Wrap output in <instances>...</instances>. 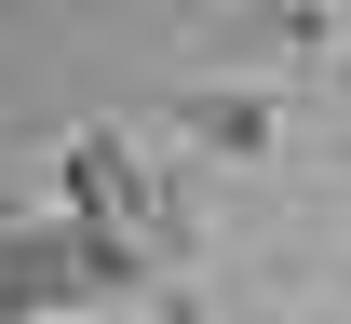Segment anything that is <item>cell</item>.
<instances>
[{
  "label": "cell",
  "mask_w": 351,
  "mask_h": 324,
  "mask_svg": "<svg viewBox=\"0 0 351 324\" xmlns=\"http://www.w3.org/2000/svg\"><path fill=\"white\" fill-rule=\"evenodd\" d=\"M176 149L257 162V149H284V95H176Z\"/></svg>",
  "instance_id": "cell-2"
},
{
  "label": "cell",
  "mask_w": 351,
  "mask_h": 324,
  "mask_svg": "<svg viewBox=\"0 0 351 324\" xmlns=\"http://www.w3.org/2000/svg\"><path fill=\"white\" fill-rule=\"evenodd\" d=\"M54 216H82V230H95V243H122V257H162V189H149V162H135L122 136H68Z\"/></svg>",
  "instance_id": "cell-1"
}]
</instances>
